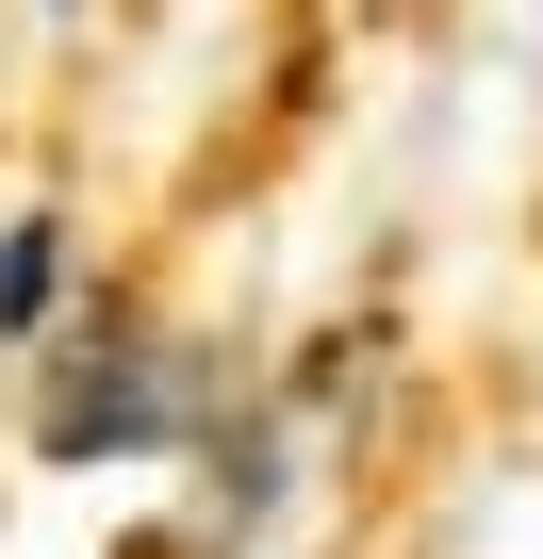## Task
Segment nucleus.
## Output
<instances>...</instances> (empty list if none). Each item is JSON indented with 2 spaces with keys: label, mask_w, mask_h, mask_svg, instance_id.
Returning a JSON list of instances; mask_svg holds the SVG:
<instances>
[{
  "label": "nucleus",
  "mask_w": 543,
  "mask_h": 559,
  "mask_svg": "<svg viewBox=\"0 0 543 559\" xmlns=\"http://www.w3.org/2000/svg\"><path fill=\"white\" fill-rule=\"evenodd\" d=\"M34 444L50 461H132V444H198V362L149 330V313H99L50 346L34 379Z\"/></svg>",
  "instance_id": "1"
},
{
  "label": "nucleus",
  "mask_w": 543,
  "mask_h": 559,
  "mask_svg": "<svg viewBox=\"0 0 543 559\" xmlns=\"http://www.w3.org/2000/svg\"><path fill=\"white\" fill-rule=\"evenodd\" d=\"M34 330H67V230L50 214L0 230V346H34Z\"/></svg>",
  "instance_id": "2"
}]
</instances>
